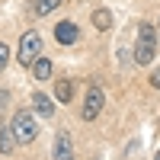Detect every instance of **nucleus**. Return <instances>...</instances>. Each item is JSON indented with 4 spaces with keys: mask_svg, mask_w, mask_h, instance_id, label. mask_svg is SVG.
I'll use <instances>...</instances> for the list:
<instances>
[{
    "mask_svg": "<svg viewBox=\"0 0 160 160\" xmlns=\"http://www.w3.org/2000/svg\"><path fill=\"white\" fill-rule=\"evenodd\" d=\"M10 131H13V138H16V144H32L35 135H38L35 115L26 112V109H19L16 115H13V122H10Z\"/></svg>",
    "mask_w": 160,
    "mask_h": 160,
    "instance_id": "nucleus-1",
    "label": "nucleus"
},
{
    "mask_svg": "<svg viewBox=\"0 0 160 160\" xmlns=\"http://www.w3.org/2000/svg\"><path fill=\"white\" fill-rule=\"evenodd\" d=\"M42 58V35L35 29H29L22 38H19V51H16V61L26 64V68H32V64Z\"/></svg>",
    "mask_w": 160,
    "mask_h": 160,
    "instance_id": "nucleus-2",
    "label": "nucleus"
},
{
    "mask_svg": "<svg viewBox=\"0 0 160 160\" xmlns=\"http://www.w3.org/2000/svg\"><path fill=\"white\" fill-rule=\"evenodd\" d=\"M157 51V32L151 26H141L138 29V45H135V61L138 64H151Z\"/></svg>",
    "mask_w": 160,
    "mask_h": 160,
    "instance_id": "nucleus-3",
    "label": "nucleus"
},
{
    "mask_svg": "<svg viewBox=\"0 0 160 160\" xmlns=\"http://www.w3.org/2000/svg\"><path fill=\"white\" fill-rule=\"evenodd\" d=\"M102 102H106V93H102L99 87H90V90H87V99H83V109H80L83 122H93V118L102 112Z\"/></svg>",
    "mask_w": 160,
    "mask_h": 160,
    "instance_id": "nucleus-4",
    "label": "nucleus"
},
{
    "mask_svg": "<svg viewBox=\"0 0 160 160\" xmlns=\"http://www.w3.org/2000/svg\"><path fill=\"white\" fill-rule=\"evenodd\" d=\"M55 160H74V144H71V135H58V141H55V154H51Z\"/></svg>",
    "mask_w": 160,
    "mask_h": 160,
    "instance_id": "nucleus-5",
    "label": "nucleus"
},
{
    "mask_svg": "<svg viewBox=\"0 0 160 160\" xmlns=\"http://www.w3.org/2000/svg\"><path fill=\"white\" fill-rule=\"evenodd\" d=\"M32 109L42 118H51L55 115V102H51V96H45V93H32Z\"/></svg>",
    "mask_w": 160,
    "mask_h": 160,
    "instance_id": "nucleus-6",
    "label": "nucleus"
},
{
    "mask_svg": "<svg viewBox=\"0 0 160 160\" xmlns=\"http://www.w3.org/2000/svg\"><path fill=\"white\" fill-rule=\"evenodd\" d=\"M77 35H80V32H77V26H74V22H68V19L55 26V38H58L61 45H71V42H77Z\"/></svg>",
    "mask_w": 160,
    "mask_h": 160,
    "instance_id": "nucleus-7",
    "label": "nucleus"
},
{
    "mask_svg": "<svg viewBox=\"0 0 160 160\" xmlns=\"http://www.w3.org/2000/svg\"><path fill=\"white\" fill-rule=\"evenodd\" d=\"M51 71H55V68H51V61H48V58H38V61L32 64V77H35V80H48Z\"/></svg>",
    "mask_w": 160,
    "mask_h": 160,
    "instance_id": "nucleus-8",
    "label": "nucleus"
},
{
    "mask_svg": "<svg viewBox=\"0 0 160 160\" xmlns=\"http://www.w3.org/2000/svg\"><path fill=\"white\" fill-rule=\"evenodd\" d=\"M13 144H16V138H13L10 125H0V154H13Z\"/></svg>",
    "mask_w": 160,
    "mask_h": 160,
    "instance_id": "nucleus-9",
    "label": "nucleus"
},
{
    "mask_svg": "<svg viewBox=\"0 0 160 160\" xmlns=\"http://www.w3.org/2000/svg\"><path fill=\"white\" fill-rule=\"evenodd\" d=\"M55 96L61 102H71L74 99V83H71V80H58V83H55Z\"/></svg>",
    "mask_w": 160,
    "mask_h": 160,
    "instance_id": "nucleus-10",
    "label": "nucleus"
},
{
    "mask_svg": "<svg viewBox=\"0 0 160 160\" xmlns=\"http://www.w3.org/2000/svg\"><path fill=\"white\" fill-rule=\"evenodd\" d=\"M93 26H96L99 32H106V29L112 26V13H109V10H96V13H93Z\"/></svg>",
    "mask_w": 160,
    "mask_h": 160,
    "instance_id": "nucleus-11",
    "label": "nucleus"
},
{
    "mask_svg": "<svg viewBox=\"0 0 160 160\" xmlns=\"http://www.w3.org/2000/svg\"><path fill=\"white\" fill-rule=\"evenodd\" d=\"M58 7H61V0H35V13L38 16H45V13L58 10Z\"/></svg>",
    "mask_w": 160,
    "mask_h": 160,
    "instance_id": "nucleus-12",
    "label": "nucleus"
},
{
    "mask_svg": "<svg viewBox=\"0 0 160 160\" xmlns=\"http://www.w3.org/2000/svg\"><path fill=\"white\" fill-rule=\"evenodd\" d=\"M7 61H10V45H3V42H0V71L7 68Z\"/></svg>",
    "mask_w": 160,
    "mask_h": 160,
    "instance_id": "nucleus-13",
    "label": "nucleus"
},
{
    "mask_svg": "<svg viewBox=\"0 0 160 160\" xmlns=\"http://www.w3.org/2000/svg\"><path fill=\"white\" fill-rule=\"evenodd\" d=\"M151 87H157V90H160V68L151 74Z\"/></svg>",
    "mask_w": 160,
    "mask_h": 160,
    "instance_id": "nucleus-14",
    "label": "nucleus"
},
{
    "mask_svg": "<svg viewBox=\"0 0 160 160\" xmlns=\"http://www.w3.org/2000/svg\"><path fill=\"white\" fill-rule=\"evenodd\" d=\"M7 99H10V96H7V90H0V109L7 106Z\"/></svg>",
    "mask_w": 160,
    "mask_h": 160,
    "instance_id": "nucleus-15",
    "label": "nucleus"
},
{
    "mask_svg": "<svg viewBox=\"0 0 160 160\" xmlns=\"http://www.w3.org/2000/svg\"><path fill=\"white\" fill-rule=\"evenodd\" d=\"M154 160H160V151H157V157H154Z\"/></svg>",
    "mask_w": 160,
    "mask_h": 160,
    "instance_id": "nucleus-16",
    "label": "nucleus"
}]
</instances>
